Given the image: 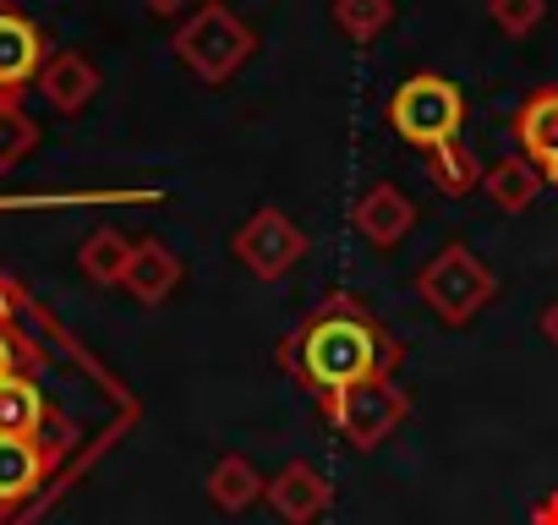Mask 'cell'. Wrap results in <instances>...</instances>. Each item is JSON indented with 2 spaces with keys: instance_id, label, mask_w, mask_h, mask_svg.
Listing matches in <instances>:
<instances>
[{
  "instance_id": "d6986e66",
  "label": "cell",
  "mask_w": 558,
  "mask_h": 525,
  "mask_svg": "<svg viewBox=\"0 0 558 525\" xmlns=\"http://www.w3.org/2000/svg\"><path fill=\"white\" fill-rule=\"evenodd\" d=\"M395 23V0H335V28L351 45H373Z\"/></svg>"
},
{
  "instance_id": "ffe728a7",
  "label": "cell",
  "mask_w": 558,
  "mask_h": 525,
  "mask_svg": "<svg viewBox=\"0 0 558 525\" xmlns=\"http://www.w3.org/2000/svg\"><path fill=\"white\" fill-rule=\"evenodd\" d=\"M487 17L504 39H531L547 23V0H487Z\"/></svg>"
},
{
  "instance_id": "3957f363",
  "label": "cell",
  "mask_w": 558,
  "mask_h": 525,
  "mask_svg": "<svg viewBox=\"0 0 558 525\" xmlns=\"http://www.w3.org/2000/svg\"><path fill=\"white\" fill-rule=\"evenodd\" d=\"M389 126L400 132V143H411L416 154H433L444 143H460L465 126V94L438 77V72H416L389 94Z\"/></svg>"
},
{
  "instance_id": "52a82bcc",
  "label": "cell",
  "mask_w": 558,
  "mask_h": 525,
  "mask_svg": "<svg viewBox=\"0 0 558 525\" xmlns=\"http://www.w3.org/2000/svg\"><path fill=\"white\" fill-rule=\"evenodd\" d=\"M263 498H268V509L286 520V525H313V520H324V509L335 503V487H329V476H324L313 460H291V465H279V471L268 476Z\"/></svg>"
},
{
  "instance_id": "ac0fdd59",
  "label": "cell",
  "mask_w": 558,
  "mask_h": 525,
  "mask_svg": "<svg viewBox=\"0 0 558 525\" xmlns=\"http://www.w3.org/2000/svg\"><path fill=\"white\" fill-rule=\"evenodd\" d=\"M45 422V394L28 373H12V378H0V432H12V438H28L39 432Z\"/></svg>"
},
{
  "instance_id": "5bb4252c",
  "label": "cell",
  "mask_w": 558,
  "mask_h": 525,
  "mask_svg": "<svg viewBox=\"0 0 558 525\" xmlns=\"http://www.w3.org/2000/svg\"><path fill=\"white\" fill-rule=\"evenodd\" d=\"M542 186H547V181H542V170H536L525 154H520V159L509 154V159L487 164V175H482V192H487L493 208H504V213H525Z\"/></svg>"
},
{
  "instance_id": "277c9868",
  "label": "cell",
  "mask_w": 558,
  "mask_h": 525,
  "mask_svg": "<svg viewBox=\"0 0 558 525\" xmlns=\"http://www.w3.org/2000/svg\"><path fill=\"white\" fill-rule=\"evenodd\" d=\"M175 56L192 66V77H203L208 88H219V83H230V77L257 56V34H252L230 7L208 0V7H197V12L175 28Z\"/></svg>"
},
{
  "instance_id": "8fae6325",
  "label": "cell",
  "mask_w": 558,
  "mask_h": 525,
  "mask_svg": "<svg viewBox=\"0 0 558 525\" xmlns=\"http://www.w3.org/2000/svg\"><path fill=\"white\" fill-rule=\"evenodd\" d=\"M514 137H520L525 159L542 170V181L558 186V88H536L531 99H520Z\"/></svg>"
},
{
  "instance_id": "ba28073f",
  "label": "cell",
  "mask_w": 558,
  "mask_h": 525,
  "mask_svg": "<svg viewBox=\"0 0 558 525\" xmlns=\"http://www.w3.org/2000/svg\"><path fill=\"white\" fill-rule=\"evenodd\" d=\"M45 61H50L45 34H39L23 12L0 7V105H12L28 83H39Z\"/></svg>"
},
{
  "instance_id": "9a60e30c",
  "label": "cell",
  "mask_w": 558,
  "mask_h": 525,
  "mask_svg": "<svg viewBox=\"0 0 558 525\" xmlns=\"http://www.w3.org/2000/svg\"><path fill=\"white\" fill-rule=\"evenodd\" d=\"M263 471L246 460V454H225V460H214V471H208V503L214 509H225V514H241V509H252L257 498H263Z\"/></svg>"
},
{
  "instance_id": "9c48e42d",
  "label": "cell",
  "mask_w": 558,
  "mask_h": 525,
  "mask_svg": "<svg viewBox=\"0 0 558 525\" xmlns=\"http://www.w3.org/2000/svg\"><path fill=\"white\" fill-rule=\"evenodd\" d=\"M351 224H356V235L367 241V246H378V252H395L405 235H411V224H416V203L395 186V181H373L362 197H356V208H351Z\"/></svg>"
},
{
  "instance_id": "7402d4cb",
  "label": "cell",
  "mask_w": 558,
  "mask_h": 525,
  "mask_svg": "<svg viewBox=\"0 0 558 525\" xmlns=\"http://www.w3.org/2000/svg\"><path fill=\"white\" fill-rule=\"evenodd\" d=\"M531 525H558V492L536 498V509H531Z\"/></svg>"
},
{
  "instance_id": "4fadbf2b",
  "label": "cell",
  "mask_w": 558,
  "mask_h": 525,
  "mask_svg": "<svg viewBox=\"0 0 558 525\" xmlns=\"http://www.w3.org/2000/svg\"><path fill=\"white\" fill-rule=\"evenodd\" d=\"M50 471V449L28 432V438H12V432H0V509H12L23 498L39 492Z\"/></svg>"
},
{
  "instance_id": "5b68a950",
  "label": "cell",
  "mask_w": 558,
  "mask_h": 525,
  "mask_svg": "<svg viewBox=\"0 0 558 525\" xmlns=\"http://www.w3.org/2000/svg\"><path fill=\"white\" fill-rule=\"evenodd\" d=\"M318 411H324V422H329L351 449L373 454V449H384V443L400 432L411 400H405V389H400L395 378H367V383L318 394Z\"/></svg>"
},
{
  "instance_id": "7a4b0ae2",
  "label": "cell",
  "mask_w": 558,
  "mask_h": 525,
  "mask_svg": "<svg viewBox=\"0 0 558 525\" xmlns=\"http://www.w3.org/2000/svg\"><path fill=\"white\" fill-rule=\"evenodd\" d=\"M416 296H422V307H427L438 323L465 329L471 318L487 313V302L498 296V280H493V269H487V262H482L471 246L449 241V246H438V252L422 262Z\"/></svg>"
},
{
  "instance_id": "cb8c5ba5",
  "label": "cell",
  "mask_w": 558,
  "mask_h": 525,
  "mask_svg": "<svg viewBox=\"0 0 558 525\" xmlns=\"http://www.w3.org/2000/svg\"><path fill=\"white\" fill-rule=\"evenodd\" d=\"M154 7H175V0H154Z\"/></svg>"
},
{
  "instance_id": "44dd1931",
  "label": "cell",
  "mask_w": 558,
  "mask_h": 525,
  "mask_svg": "<svg viewBox=\"0 0 558 525\" xmlns=\"http://www.w3.org/2000/svg\"><path fill=\"white\" fill-rule=\"evenodd\" d=\"M12 373H23V345L7 323H0V378H12Z\"/></svg>"
},
{
  "instance_id": "6da1fadb",
  "label": "cell",
  "mask_w": 558,
  "mask_h": 525,
  "mask_svg": "<svg viewBox=\"0 0 558 525\" xmlns=\"http://www.w3.org/2000/svg\"><path fill=\"white\" fill-rule=\"evenodd\" d=\"M279 367L313 394H335V389H351L367 378H395L400 340L356 296H329L286 334Z\"/></svg>"
},
{
  "instance_id": "30bf717a",
  "label": "cell",
  "mask_w": 558,
  "mask_h": 525,
  "mask_svg": "<svg viewBox=\"0 0 558 525\" xmlns=\"http://www.w3.org/2000/svg\"><path fill=\"white\" fill-rule=\"evenodd\" d=\"M181 280H186V262H181L159 235L132 241V262H126V274H121V291H126L132 302H143V307H165V302L181 291Z\"/></svg>"
},
{
  "instance_id": "e0dca14e",
  "label": "cell",
  "mask_w": 558,
  "mask_h": 525,
  "mask_svg": "<svg viewBox=\"0 0 558 525\" xmlns=\"http://www.w3.org/2000/svg\"><path fill=\"white\" fill-rule=\"evenodd\" d=\"M77 262H83V274L94 280V285H121V274H126V262H132V241L116 230V224H99L83 246H77Z\"/></svg>"
},
{
  "instance_id": "8992f818",
  "label": "cell",
  "mask_w": 558,
  "mask_h": 525,
  "mask_svg": "<svg viewBox=\"0 0 558 525\" xmlns=\"http://www.w3.org/2000/svg\"><path fill=\"white\" fill-rule=\"evenodd\" d=\"M230 252H235V262L252 280H286L296 262L307 257V230L286 208L268 203V208L241 219V230L230 235Z\"/></svg>"
},
{
  "instance_id": "603a6c76",
  "label": "cell",
  "mask_w": 558,
  "mask_h": 525,
  "mask_svg": "<svg viewBox=\"0 0 558 525\" xmlns=\"http://www.w3.org/2000/svg\"><path fill=\"white\" fill-rule=\"evenodd\" d=\"M536 329H542V340L558 351V302H553V307H542V323H536Z\"/></svg>"
},
{
  "instance_id": "2e32d148",
  "label": "cell",
  "mask_w": 558,
  "mask_h": 525,
  "mask_svg": "<svg viewBox=\"0 0 558 525\" xmlns=\"http://www.w3.org/2000/svg\"><path fill=\"white\" fill-rule=\"evenodd\" d=\"M427 175H433V186H438L444 197H471V192L482 186L487 164H482L476 148L460 137V143H444V148L427 154Z\"/></svg>"
},
{
  "instance_id": "7c38bea8",
  "label": "cell",
  "mask_w": 558,
  "mask_h": 525,
  "mask_svg": "<svg viewBox=\"0 0 558 525\" xmlns=\"http://www.w3.org/2000/svg\"><path fill=\"white\" fill-rule=\"evenodd\" d=\"M39 94H45L61 115H77V110H88L94 94H99V66H94L88 56H77V50H56V56L45 61V72H39Z\"/></svg>"
}]
</instances>
